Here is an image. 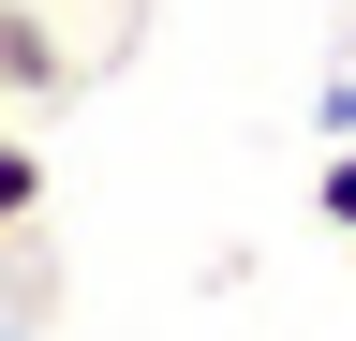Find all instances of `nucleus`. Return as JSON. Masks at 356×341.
I'll list each match as a JSON object with an SVG mask.
<instances>
[{"label":"nucleus","instance_id":"1","mask_svg":"<svg viewBox=\"0 0 356 341\" xmlns=\"http://www.w3.org/2000/svg\"><path fill=\"white\" fill-rule=\"evenodd\" d=\"M0 74H15V104H44V90H60V45H44V15H30V0L0 15Z\"/></svg>","mask_w":356,"mask_h":341},{"label":"nucleus","instance_id":"2","mask_svg":"<svg viewBox=\"0 0 356 341\" xmlns=\"http://www.w3.org/2000/svg\"><path fill=\"white\" fill-rule=\"evenodd\" d=\"M30 208H44V149L15 134V149H0V223H30Z\"/></svg>","mask_w":356,"mask_h":341},{"label":"nucleus","instance_id":"3","mask_svg":"<svg viewBox=\"0 0 356 341\" xmlns=\"http://www.w3.org/2000/svg\"><path fill=\"white\" fill-rule=\"evenodd\" d=\"M312 223H341V238H356V149H327V178H312Z\"/></svg>","mask_w":356,"mask_h":341}]
</instances>
